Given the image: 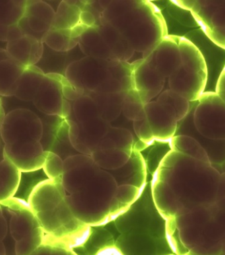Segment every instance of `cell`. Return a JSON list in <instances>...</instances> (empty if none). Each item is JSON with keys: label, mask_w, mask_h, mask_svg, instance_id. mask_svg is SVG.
Segmentation results:
<instances>
[{"label": "cell", "mask_w": 225, "mask_h": 255, "mask_svg": "<svg viewBox=\"0 0 225 255\" xmlns=\"http://www.w3.org/2000/svg\"><path fill=\"white\" fill-rule=\"evenodd\" d=\"M142 1H112L106 7L102 13V23L111 22L127 12L138 7Z\"/></svg>", "instance_id": "cell-36"}, {"label": "cell", "mask_w": 225, "mask_h": 255, "mask_svg": "<svg viewBox=\"0 0 225 255\" xmlns=\"http://www.w3.org/2000/svg\"><path fill=\"white\" fill-rule=\"evenodd\" d=\"M73 110L75 122L78 124L85 123L89 120L100 118L93 99L85 94L74 101Z\"/></svg>", "instance_id": "cell-34"}, {"label": "cell", "mask_w": 225, "mask_h": 255, "mask_svg": "<svg viewBox=\"0 0 225 255\" xmlns=\"http://www.w3.org/2000/svg\"><path fill=\"white\" fill-rule=\"evenodd\" d=\"M69 126V139L71 145L81 154L91 155L105 136L111 125L101 118L78 124L74 120H67Z\"/></svg>", "instance_id": "cell-7"}, {"label": "cell", "mask_w": 225, "mask_h": 255, "mask_svg": "<svg viewBox=\"0 0 225 255\" xmlns=\"http://www.w3.org/2000/svg\"><path fill=\"white\" fill-rule=\"evenodd\" d=\"M144 104L134 89L126 92L122 105V113L124 117L132 122L146 118Z\"/></svg>", "instance_id": "cell-31"}, {"label": "cell", "mask_w": 225, "mask_h": 255, "mask_svg": "<svg viewBox=\"0 0 225 255\" xmlns=\"http://www.w3.org/2000/svg\"><path fill=\"white\" fill-rule=\"evenodd\" d=\"M8 232H9L8 219L4 213L3 207L0 205V255H7L4 240Z\"/></svg>", "instance_id": "cell-41"}, {"label": "cell", "mask_w": 225, "mask_h": 255, "mask_svg": "<svg viewBox=\"0 0 225 255\" xmlns=\"http://www.w3.org/2000/svg\"><path fill=\"white\" fill-rule=\"evenodd\" d=\"M51 255H78L73 249L68 247L54 245L52 246Z\"/></svg>", "instance_id": "cell-48"}, {"label": "cell", "mask_w": 225, "mask_h": 255, "mask_svg": "<svg viewBox=\"0 0 225 255\" xmlns=\"http://www.w3.org/2000/svg\"><path fill=\"white\" fill-rule=\"evenodd\" d=\"M26 1H0V24L11 26L24 17Z\"/></svg>", "instance_id": "cell-33"}, {"label": "cell", "mask_w": 225, "mask_h": 255, "mask_svg": "<svg viewBox=\"0 0 225 255\" xmlns=\"http://www.w3.org/2000/svg\"><path fill=\"white\" fill-rule=\"evenodd\" d=\"M45 75L42 69L36 65L25 67L18 81L14 97L22 101H33Z\"/></svg>", "instance_id": "cell-18"}, {"label": "cell", "mask_w": 225, "mask_h": 255, "mask_svg": "<svg viewBox=\"0 0 225 255\" xmlns=\"http://www.w3.org/2000/svg\"><path fill=\"white\" fill-rule=\"evenodd\" d=\"M132 152L118 149H106L94 151L91 156L101 170L114 171L123 167L130 160Z\"/></svg>", "instance_id": "cell-25"}, {"label": "cell", "mask_w": 225, "mask_h": 255, "mask_svg": "<svg viewBox=\"0 0 225 255\" xmlns=\"http://www.w3.org/2000/svg\"><path fill=\"white\" fill-rule=\"evenodd\" d=\"M126 92L122 93H96L85 92L93 99L97 107L100 117L105 121L112 122L122 113V102Z\"/></svg>", "instance_id": "cell-17"}, {"label": "cell", "mask_w": 225, "mask_h": 255, "mask_svg": "<svg viewBox=\"0 0 225 255\" xmlns=\"http://www.w3.org/2000/svg\"><path fill=\"white\" fill-rule=\"evenodd\" d=\"M46 234L41 228L27 238L15 243V255H30L45 242Z\"/></svg>", "instance_id": "cell-37"}, {"label": "cell", "mask_w": 225, "mask_h": 255, "mask_svg": "<svg viewBox=\"0 0 225 255\" xmlns=\"http://www.w3.org/2000/svg\"><path fill=\"white\" fill-rule=\"evenodd\" d=\"M210 207L211 206H200L166 222H169L177 228L191 226L204 227L212 219Z\"/></svg>", "instance_id": "cell-30"}, {"label": "cell", "mask_w": 225, "mask_h": 255, "mask_svg": "<svg viewBox=\"0 0 225 255\" xmlns=\"http://www.w3.org/2000/svg\"><path fill=\"white\" fill-rule=\"evenodd\" d=\"M225 196V171L221 173L220 183H219L218 195L216 200Z\"/></svg>", "instance_id": "cell-53"}, {"label": "cell", "mask_w": 225, "mask_h": 255, "mask_svg": "<svg viewBox=\"0 0 225 255\" xmlns=\"http://www.w3.org/2000/svg\"><path fill=\"white\" fill-rule=\"evenodd\" d=\"M3 158L9 160L21 172H32L43 168L46 151L40 142L5 144Z\"/></svg>", "instance_id": "cell-10"}, {"label": "cell", "mask_w": 225, "mask_h": 255, "mask_svg": "<svg viewBox=\"0 0 225 255\" xmlns=\"http://www.w3.org/2000/svg\"><path fill=\"white\" fill-rule=\"evenodd\" d=\"M210 208L212 219L225 230V210L218 209L214 205Z\"/></svg>", "instance_id": "cell-46"}, {"label": "cell", "mask_w": 225, "mask_h": 255, "mask_svg": "<svg viewBox=\"0 0 225 255\" xmlns=\"http://www.w3.org/2000/svg\"><path fill=\"white\" fill-rule=\"evenodd\" d=\"M179 47L182 67L208 79V67L205 58L199 48L188 38L179 36Z\"/></svg>", "instance_id": "cell-20"}, {"label": "cell", "mask_w": 225, "mask_h": 255, "mask_svg": "<svg viewBox=\"0 0 225 255\" xmlns=\"http://www.w3.org/2000/svg\"><path fill=\"white\" fill-rule=\"evenodd\" d=\"M0 205L7 214L9 233L15 243L27 238L42 228L28 202L14 197Z\"/></svg>", "instance_id": "cell-8"}, {"label": "cell", "mask_w": 225, "mask_h": 255, "mask_svg": "<svg viewBox=\"0 0 225 255\" xmlns=\"http://www.w3.org/2000/svg\"><path fill=\"white\" fill-rule=\"evenodd\" d=\"M118 184L113 175L100 170L77 193L66 196V201L75 217L93 227L110 222L112 202Z\"/></svg>", "instance_id": "cell-3"}, {"label": "cell", "mask_w": 225, "mask_h": 255, "mask_svg": "<svg viewBox=\"0 0 225 255\" xmlns=\"http://www.w3.org/2000/svg\"><path fill=\"white\" fill-rule=\"evenodd\" d=\"M110 23L126 38L134 52L147 56L167 36L163 17L146 2H141L138 7Z\"/></svg>", "instance_id": "cell-4"}, {"label": "cell", "mask_w": 225, "mask_h": 255, "mask_svg": "<svg viewBox=\"0 0 225 255\" xmlns=\"http://www.w3.org/2000/svg\"><path fill=\"white\" fill-rule=\"evenodd\" d=\"M223 100H224V101L225 102V99H223Z\"/></svg>", "instance_id": "cell-59"}, {"label": "cell", "mask_w": 225, "mask_h": 255, "mask_svg": "<svg viewBox=\"0 0 225 255\" xmlns=\"http://www.w3.org/2000/svg\"><path fill=\"white\" fill-rule=\"evenodd\" d=\"M216 93L222 99L225 98V67L224 70L221 73L220 77H219L218 83H217Z\"/></svg>", "instance_id": "cell-49"}, {"label": "cell", "mask_w": 225, "mask_h": 255, "mask_svg": "<svg viewBox=\"0 0 225 255\" xmlns=\"http://www.w3.org/2000/svg\"><path fill=\"white\" fill-rule=\"evenodd\" d=\"M95 255H124V254L116 246H110L101 249L96 253Z\"/></svg>", "instance_id": "cell-51"}, {"label": "cell", "mask_w": 225, "mask_h": 255, "mask_svg": "<svg viewBox=\"0 0 225 255\" xmlns=\"http://www.w3.org/2000/svg\"><path fill=\"white\" fill-rule=\"evenodd\" d=\"M34 38L24 35L19 39L7 42L6 50L11 60L16 61L24 67L28 66L32 43Z\"/></svg>", "instance_id": "cell-32"}, {"label": "cell", "mask_w": 225, "mask_h": 255, "mask_svg": "<svg viewBox=\"0 0 225 255\" xmlns=\"http://www.w3.org/2000/svg\"><path fill=\"white\" fill-rule=\"evenodd\" d=\"M194 110L193 122L198 133L212 140H225V102L216 92H204Z\"/></svg>", "instance_id": "cell-5"}, {"label": "cell", "mask_w": 225, "mask_h": 255, "mask_svg": "<svg viewBox=\"0 0 225 255\" xmlns=\"http://www.w3.org/2000/svg\"><path fill=\"white\" fill-rule=\"evenodd\" d=\"M54 9L46 2L43 1H26L24 15L25 17H33L47 22L51 26L55 17Z\"/></svg>", "instance_id": "cell-35"}, {"label": "cell", "mask_w": 225, "mask_h": 255, "mask_svg": "<svg viewBox=\"0 0 225 255\" xmlns=\"http://www.w3.org/2000/svg\"><path fill=\"white\" fill-rule=\"evenodd\" d=\"M9 26L0 24V41L7 42V34Z\"/></svg>", "instance_id": "cell-55"}, {"label": "cell", "mask_w": 225, "mask_h": 255, "mask_svg": "<svg viewBox=\"0 0 225 255\" xmlns=\"http://www.w3.org/2000/svg\"><path fill=\"white\" fill-rule=\"evenodd\" d=\"M71 105L70 103L67 100L64 99L62 108V115L61 118L67 119L71 115Z\"/></svg>", "instance_id": "cell-54"}, {"label": "cell", "mask_w": 225, "mask_h": 255, "mask_svg": "<svg viewBox=\"0 0 225 255\" xmlns=\"http://www.w3.org/2000/svg\"><path fill=\"white\" fill-rule=\"evenodd\" d=\"M52 250V245L45 238V242L30 255H51Z\"/></svg>", "instance_id": "cell-50"}, {"label": "cell", "mask_w": 225, "mask_h": 255, "mask_svg": "<svg viewBox=\"0 0 225 255\" xmlns=\"http://www.w3.org/2000/svg\"><path fill=\"white\" fill-rule=\"evenodd\" d=\"M64 171L61 182L66 193H77L83 189L101 169L94 162L91 155L79 154L63 160Z\"/></svg>", "instance_id": "cell-9"}, {"label": "cell", "mask_w": 225, "mask_h": 255, "mask_svg": "<svg viewBox=\"0 0 225 255\" xmlns=\"http://www.w3.org/2000/svg\"><path fill=\"white\" fill-rule=\"evenodd\" d=\"M44 43L42 40L34 38L32 43L28 65H36L42 59L44 54Z\"/></svg>", "instance_id": "cell-42"}, {"label": "cell", "mask_w": 225, "mask_h": 255, "mask_svg": "<svg viewBox=\"0 0 225 255\" xmlns=\"http://www.w3.org/2000/svg\"><path fill=\"white\" fill-rule=\"evenodd\" d=\"M157 102L173 114L178 122L185 119L189 114L190 102L171 89L161 93L157 98Z\"/></svg>", "instance_id": "cell-28"}, {"label": "cell", "mask_w": 225, "mask_h": 255, "mask_svg": "<svg viewBox=\"0 0 225 255\" xmlns=\"http://www.w3.org/2000/svg\"></svg>", "instance_id": "cell-60"}, {"label": "cell", "mask_w": 225, "mask_h": 255, "mask_svg": "<svg viewBox=\"0 0 225 255\" xmlns=\"http://www.w3.org/2000/svg\"><path fill=\"white\" fill-rule=\"evenodd\" d=\"M214 205L218 209L225 210V196L217 199Z\"/></svg>", "instance_id": "cell-56"}, {"label": "cell", "mask_w": 225, "mask_h": 255, "mask_svg": "<svg viewBox=\"0 0 225 255\" xmlns=\"http://www.w3.org/2000/svg\"><path fill=\"white\" fill-rule=\"evenodd\" d=\"M165 78L146 58L134 65L133 89L139 94L144 105L157 97L164 87Z\"/></svg>", "instance_id": "cell-11"}, {"label": "cell", "mask_w": 225, "mask_h": 255, "mask_svg": "<svg viewBox=\"0 0 225 255\" xmlns=\"http://www.w3.org/2000/svg\"><path fill=\"white\" fill-rule=\"evenodd\" d=\"M80 23L87 28L95 27L96 20L95 16L89 11H82L80 15Z\"/></svg>", "instance_id": "cell-45"}, {"label": "cell", "mask_w": 225, "mask_h": 255, "mask_svg": "<svg viewBox=\"0 0 225 255\" xmlns=\"http://www.w3.org/2000/svg\"><path fill=\"white\" fill-rule=\"evenodd\" d=\"M61 84H62V94L65 99L75 101L76 100L85 95V91L84 90L71 85L65 76H63L61 79Z\"/></svg>", "instance_id": "cell-40"}, {"label": "cell", "mask_w": 225, "mask_h": 255, "mask_svg": "<svg viewBox=\"0 0 225 255\" xmlns=\"http://www.w3.org/2000/svg\"><path fill=\"white\" fill-rule=\"evenodd\" d=\"M219 255H225V239L223 244L222 250L221 251L220 254Z\"/></svg>", "instance_id": "cell-58"}, {"label": "cell", "mask_w": 225, "mask_h": 255, "mask_svg": "<svg viewBox=\"0 0 225 255\" xmlns=\"http://www.w3.org/2000/svg\"><path fill=\"white\" fill-rule=\"evenodd\" d=\"M21 173L9 160L3 158L0 162V203L14 197L19 189Z\"/></svg>", "instance_id": "cell-22"}, {"label": "cell", "mask_w": 225, "mask_h": 255, "mask_svg": "<svg viewBox=\"0 0 225 255\" xmlns=\"http://www.w3.org/2000/svg\"><path fill=\"white\" fill-rule=\"evenodd\" d=\"M179 36H165L148 56L150 64L165 78L171 76L181 67V58L179 47Z\"/></svg>", "instance_id": "cell-13"}, {"label": "cell", "mask_w": 225, "mask_h": 255, "mask_svg": "<svg viewBox=\"0 0 225 255\" xmlns=\"http://www.w3.org/2000/svg\"><path fill=\"white\" fill-rule=\"evenodd\" d=\"M24 36L23 33L20 30L19 24H15L9 26V30L7 34V42L14 41Z\"/></svg>", "instance_id": "cell-47"}, {"label": "cell", "mask_w": 225, "mask_h": 255, "mask_svg": "<svg viewBox=\"0 0 225 255\" xmlns=\"http://www.w3.org/2000/svg\"><path fill=\"white\" fill-rule=\"evenodd\" d=\"M43 133L44 127L38 116L22 108L6 114L0 128V136L5 144L40 142Z\"/></svg>", "instance_id": "cell-6"}, {"label": "cell", "mask_w": 225, "mask_h": 255, "mask_svg": "<svg viewBox=\"0 0 225 255\" xmlns=\"http://www.w3.org/2000/svg\"><path fill=\"white\" fill-rule=\"evenodd\" d=\"M144 108L155 140L169 142L177 130L178 121L175 116L157 101L146 104Z\"/></svg>", "instance_id": "cell-14"}, {"label": "cell", "mask_w": 225, "mask_h": 255, "mask_svg": "<svg viewBox=\"0 0 225 255\" xmlns=\"http://www.w3.org/2000/svg\"><path fill=\"white\" fill-rule=\"evenodd\" d=\"M171 150L204 162H210L206 150L196 138L187 134L175 135L169 142ZM211 163V162H210Z\"/></svg>", "instance_id": "cell-26"}, {"label": "cell", "mask_w": 225, "mask_h": 255, "mask_svg": "<svg viewBox=\"0 0 225 255\" xmlns=\"http://www.w3.org/2000/svg\"><path fill=\"white\" fill-rule=\"evenodd\" d=\"M211 25L225 28V2L221 3L211 18Z\"/></svg>", "instance_id": "cell-44"}, {"label": "cell", "mask_w": 225, "mask_h": 255, "mask_svg": "<svg viewBox=\"0 0 225 255\" xmlns=\"http://www.w3.org/2000/svg\"><path fill=\"white\" fill-rule=\"evenodd\" d=\"M42 41L47 46L57 52H66L79 44V38L71 37V29L51 28L44 34Z\"/></svg>", "instance_id": "cell-29"}, {"label": "cell", "mask_w": 225, "mask_h": 255, "mask_svg": "<svg viewBox=\"0 0 225 255\" xmlns=\"http://www.w3.org/2000/svg\"><path fill=\"white\" fill-rule=\"evenodd\" d=\"M208 28V35L210 39L225 50V28L211 26Z\"/></svg>", "instance_id": "cell-43"}, {"label": "cell", "mask_w": 225, "mask_h": 255, "mask_svg": "<svg viewBox=\"0 0 225 255\" xmlns=\"http://www.w3.org/2000/svg\"><path fill=\"white\" fill-rule=\"evenodd\" d=\"M97 28L111 51L114 60L127 62L132 58L134 50L116 28L108 22L102 23Z\"/></svg>", "instance_id": "cell-16"}, {"label": "cell", "mask_w": 225, "mask_h": 255, "mask_svg": "<svg viewBox=\"0 0 225 255\" xmlns=\"http://www.w3.org/2000/svg\"><path fill=\"white\" fill-rule=\"evenodd\" d=\"M87 28V26H84L81 23L77 24L72 29H71V37L72 38H79L83 35Z\"/></svg>", "instance_id": "cell-52"}, {"label": "cell", "mask_w": 225, "mask_h": 255, "mask_svg": "<svg viewBox=\"0 0 225 255\" xmlns=\"http://www.w3.org/2000/svg\"><path fill=\"white\" fill-rule=\"evenodd\" d=\"M43 170L48 179L61 180L64 171V164L61 157L52 151H46Z\"/></svg>", "instance_id": "cell-38"}, {"label": "cell", "mask_w": 225, "mask_h": 255, "mask_svg": "<svg viewBox=\"0 0 225 255\" xmlns=\"http://www.w3.org/2000/svg\"><path fill=\"white\" fill-rule=\"evenodd\" d=\"M62 75L57 73H47L33 100V103L39 111L46 115L61 118L63 98Z\"/></svg>", "instance_id": "cell-12"}, {"label": "cell", "mask_w": 225, "mask_h": 255, "mask_svg": "<svg viewBox=\"0 0 225 255\" xmlns=\"http://www.w3.org/2000/svg\"><path fill=\"white\" fill-rule=\"evenodd\" d=\"M143 189L136 185H118L110 207V222L126 213L140 197Z\"/></svg>", "instance_id": "cell-21"}, {"label": "cell", "mask_w": 225, "mask_h": 255, "mask_svg": "<svg viewBox=\"0 0 225 255\" xmlns=\"http://www.w3.org/2000/svg\"><path fill=\"white\" fill-rule=\"evenodd\" d=\"M9 59H11V58H10L9 54H8L6 49L0 48V62L9 60Z\"/></svg>", "instance_id": "cell-57"}, {"label": "cell", "mask_w": 225, "mask_h": 255, "mask_svg": "<svg viewBox=\"0 0 225 255\" xmlns=\"http://www.w3.org/2000/svg\"><path fill=\"white\" fill-rule=\"evenodd\" d=\"M220 177L210 162L171 149L151 182L155 207L167 222L200 206L210 207L216 202Z\"/></svg>", "instance_id": "cell-1"}, {"label": "cell", "mask_w": 225, "mask_h": 255, "mask_svg": "<svg viewBox=\"0 0 225 255\" xmlns=\"http://www.w3.org/2000/svg\"><path fill=\"white\" fill-rule=\"evenodd\" d=\"M133 68L127 62L85 56L67 67L65 77L85 92L122 93L133 89Z\"/></svg>", "instance_id": "cell-2"}, {"label": "cell", "mask_w": 225, "mask_h": 255, "mask_svg": "<svg viewBox=\"0 0 225 255\" xmlns=\"http://www.w3.org/2000/svg\"><path fill=\"white\" fill-rule=\"evenodd\" d=\"M79 46L86 56L114 60L111 51L96 26L87 28L79 38Z\"/></svg>", "instance_id": "cell-19"}, {"label": "cell", "mask_w": 225, "mask_h": 255, "mask_svg": "<svg viewBox=\"0 0 225 255\" xmlns=\"http://www.w3.org/2000/svg\"><path fill=\"white\" fill-rule=\"evenodd\" d=\"M133 128L137 137L144 145H150L155 141L154 135L146 118L133 122Z\"/></svg>", "instance_id": "cell-39"}, {"label": "cell", "mask_w": 225, "mask_h": 255, "mask_svg": "<svg viewBox=\"0 0 225 255\" xmlns=\"http://www.w3.org/2000/svg\"><path fill=\"white\" fill-rule=\"evenodd\" d=\"M24 68L23 65L11 59L0 62V96L14 97Z\"/></svg>", "instance_id": "cell-23"}, {"label": "cell", "mask_w": 225, "mask_h": 255, "mask_svg": "<svg viewBox=\"0 0 225 255\" xmlns=\"http://www.w3.org/2000/svg\"><path fill=\"white\" fill-rule=\"evenodd\" d=\"M208 79L194 71L180 67L169 77L170 89L190 103L198 101L204 92Z\"/></svg>", "instance_id": "cell-15"}, {"label": "cell", "mask_w": 225, "mask_h": 255, "mask_svg": "<svg viewBox=\"0 0 225 255\" xmlns=\"http://www.w3.org/2000/svg\"><path fill=\"white\" fill-rule=\"evenodd\" d=\"M106 149H118L132 152L134 151V137L132 132L126 128L110 126L107 133L99 142L96 150Z\"/></svg>", "instance_id": "cell-24"}, {"label": "cell", "mask_w": 225, "mask_h": 255, "mask_svg": "<svg viewBox=\"0 0 225 255\" xmlns=\"http://www.w3.org/2000/svg\"><path fill=\"white\" fill-rule=\"evenodd\" d=\"M81 8L74 3L62 1L57 7L52 28L54 29H72L80 23Z\"/></svg>", "instance_id": "cell-27"}]
</instances>
